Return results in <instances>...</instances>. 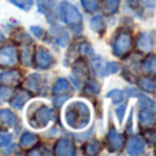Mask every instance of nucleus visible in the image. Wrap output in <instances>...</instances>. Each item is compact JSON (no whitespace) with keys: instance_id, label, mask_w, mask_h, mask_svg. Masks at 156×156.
Listing matches in <instances>:
<instances>
[{"instance_id":"obj_26","label":"nucleus","mask_w":156,"mask_h":156,"mask_svg":"<svg viewBox=\"0 0 156 156\" xmlns=\"http://www.w3.org/2000/svg\"><path fill=\"white\" fill-rule=\"evenodd\" d=\"M90 27L94 32H103L104 30V21L100 15H96L90 19Z\"/></svg>"},{"instance_id":"obj_35","label":"nucleus","mask_w":156,"mask_h":156,"mask_svg":"<svg viewBox=\"0 0 156 156\" xmlns=\"http://www.w3.org/2000/svg\"><path fill=\"white\" fill-rule=\"evenodd\" d=\"M67 99H69V94H56V97L54 99V104L56 107H60Z\"/></svg>"},{"instance_id":"obj_1","label":"nucleus","mask_w":156,"mask_h":156,"mask_svg":"<svg viewBox=\"0 0 156 156\" xmlns=\"http://www.w3.org/2000/svg\"><path fill=\"white\" fill-rule=\"evenodd\" d=\"M66 123L74 130H82L90 122V110L82 101H74L67 105L65 112Z\"/></svg>"},{"instance_id":"obj_38","label":"nucleus","mask_w":156,"mask_h":156,"mask_svg":"<svg viewBox=\"0 0 156 156\" xmlns=\"http://www.w3.org/2000/svg\"><path fill=\"white\" fill-rule=\"evenodd\" d=\"M30 29H32L33 34H34L37 38H40L41 36H43V29H41V27H38V26H32Z\"/></svg>"},{"instance_id":"obj_23","label":"nucleus","mask_w":156,"mask_h":156,"mask_svg":"<svg viewBox=\"0 0 156 156\" xmlns=\"http://www.w3.org/2000/svg\"><path fill=\"white\" fill-rule=\"evenodd\" d=\"M100 92V85L97 81L94 80H88L85 83V86H83V93L85 94H97Z\"/></svg>"},{"instance_id":"obj_37","label":"nucleus","mask_w":156,"mask_h":156,"mask_svg":"<svg viewBox=\"0 0 156 156\" xmlns=\"http://www.w3.org/2000/svg\"><path fill=\"white\" fill-rule=\"evenodd\" d=\"M144 136H145V138H147V141H148V143L149 144H154L155 143V138H156V134H155V132H154V130H147V132H145V134H144Z\"/></svg>"},{"instance_id":"obj_2","label":"nucleus","mask_w":156,"mask_h":156,"mask_svg":"<svg viewBox=\"0 0 156 156\" xmlns=\"http://www.w3.org/2000/svg\"><path fill=\"white\" fill-rule=\"evenodd\" d=\"M59 10L62 19L69 25V27L74 33L82 32V15L73 4H70L69 2H62Z\"/></svg>"},{"instance_id":"obj_31","label":"nucleus","mask_w":156,"mask_h":156,"mask_svg":"<svg viewBox=\"0 0 156 156\" xmlns=\"http://www.w3.org/2000/svg\"><path fill=\"white\" fill-rule=\"evenodd\" d=\"M12 4H15L16 7H19L21 10H30L33 5V0H10Z\"/></svg>"},{"instance_id":"obj_33","label":"nucleus","mask_w":156,"mask_h":156,"mask_svg":"<svg viewBox=\"0 0 156 156\" xmlns=\"http://www.w3.org/2000/svg\"><path fill=\"white\" fill-rule=\"evenodd\" d=\"M11 94H12V89L10 86H5V85L0 86V100H7Z\"/></svg>"},{"instance_id":"obj_30","label":"nucleus","mask_w":156,"mask_h":156,"mask_svg":"<svg viewBox=\"0 0 156 156\" xmlns=\"http://www.w3.org/2000/svg\"><path fill=\"white\" fill-rule=\"evenodd\" d=\"M119 71V65L115 62H110L105 65V69L103 70V76H110V74H115Z\"/></svg>"},{"instance_id":"obj_29","label":"nucleus","mask_w":156,"mask_h":156,"mask_svg":"<svg viewBox=\"0 0 156 156\" xmlns=\"http://www.w3.org/2000/svg\"><path fill=\"white\" fill-rule=\"evenodd\" d=\"M107 97L112 99L114 103H121L123 101V92L119 90V89H114V90H110L107 93Z\"/></svg>"},{"instance_id":"obj_24","label":"nucleus","mask_w":156,"mask_h":156,"mask_svg":"<svg viewBox=\"0 0 156 156\" xmlns=\"http://www.w3.org/2000/svg\"><path fill=\"white\" fill-rule=\"evenodd\" d=\"M100 149H101V145H100V143H99V141H94V140L89 141V143L86 144L85 147H83V152H85L86 155H90V156L97 155L100 152Z\"/></svg>"},{"instance_id":"obj_14","label":"nucleus","mask_w":156,"mask_h":156,"mask_svg":"<svg viewBox=\"0 0 156 156\" xmlns=\"http://www.w3.org/2000/svg\"><path fill=\"white\" fill-rule=\"evenodd\" d=\"M138 122L141 127L151 129L155 125V112L151 110H141L138 114Z\"/></svg>"},{"instance_id":"obj_3","label":"nucleus","mask_w":156,"mask_h":156,"mask_svg":"<svg viewBox=\"0 0 156 156\" xmlns=\"http://www.w3.org/2000/svg\"><path fill=\"white\" fill-rule=\"evenodd\" d=\"M55 118V112L52 108L47 107V105H40L38 108H36L33 115L29 118V122L33 127L37 129H44L47 127L51 121Z\"/></svg>"},{"instance_id":"obj_34","label":"nucleus","mask_w":156,"mask_h":156,"mask_svg":"<svg viewBox=\"0 0 156 156\" xmlns=\"http://www.w3.org/2000/svg\"><path fill=\"white\" fill-rule=\"evenodd\" d=\"M92 70L94 71V73H97L99 76H103V73H101V60L99 59V58H96V59L92 62Z\"/></svg>"},{"instance_id":"obj_28","label":"nucleus","mask_w":156,"mask_h":156,"mask_svg":"<svg viewBox=\"0 0 156 156\" xmlns=\"http://www.w3.org/2000/svg\"><path fill=\"white\" fill-rule=\"evenodd\" d=\"M140 97V105L145 110H151V111H155V101L152 99H149L148 96H138Z\"/></svg>"},{"instance_id":"obj_19","label":"nucleus","mask_w":156,"mask_h":156,"mask_svg":"<svg viewBox=\"0 0 156 156\" xmlns=\"http://www.w3.org/2000/svg\"><path fill=\"white\" fill-rule=\"evenodd\" d=\"M143 70L145 71L147 74H151L154 76L156 71V56L154 54H148L147 58L143 62Z\"/></svg>"},{"instance_id":"obj_39","label":"nucleus","mask_w":156,"mask_h":156,"mask_svg":"<svg viewBox=\"0 0 156 156\" xmlns=\"http://www.w3.org/2000/svg\"><path fill=\"white\" fill-rule=\"evenodd\" d=\"M126 93H130L129 96H133V97H138V96H140V92H138L137 89H133V88L127 89V90H126Z\"/></svg>"},{"instance_id":"obj_7","label":"nucleus","mask_w":156,"mask_h":156,"mask_svg":"<svg viewBox=\"0 0 156 156\" xmlns=\"http://www.w3.org/2000/svg\"><path fill=\"white\" fill-rule=\"evenodd\" d=\"M76 154V147L70 138H60L55 144V155L58 156H71Z\"/></svg>"},{"instance_id":"obj_17","label":"nucleus","mask_w":156,"mask_h":156,"mask_svg":"<svg viewBox=\"0 0 156 156\" xmlns=\"http://www.w3.org/2000/svg\"><path fill=\"white\" fill-rule=\"evenodd\" d=\"M71 90V85L69 82V80L66 78H59L55 82L54 88H52V93L54 94H62V93H69Z\"/></svg>"},{"instance_id":"obj_36","label":"nucleus","mask_w":156,"mask_h":156,"mask_svg":"<svg viewBox=\"0 0 156 156\" xmlns=\"http://www.w3.org/2000/svg\"><path fill=\"white\" fill-rule=\"evenodd\" d=\"M125 111H126V103H123V104H121L118 108H116V116H118L119 122H122V121H123Z\"/></svg>"},{"instance_id":"obj_6","label":"nucleus","mask_w":156,"mask_h":156,"mask_svg":"<svg viewBox=\"0 0 156 156\" xmlns=\"http://www.w3.org/2000/svg\"><path fill=\"white\" fill-rule=\"evenodd\" d=\"M34 62L38 69L47 70V69H49L51 66H54L55 59L49 51H47V49H44V48H37V51L34 52Z\"/></svg>"},{"instance_id":"obj_27","label":"nucleus","mask_w":156,"mask_h":156,"mask_svg":"<svg viewBox=\"0 0 156 156\" xmlns=\"http://www.w3.org/2000/svg\"><path fill=\"white\" fill-rule=\"evenodd\" d=\"M12 136L8 130H0V148H5L7 145H10Z\"/></svg>"},{"instance_id":"obj_12","label":"nucleus","mask_w":156,"mask_h":156,"mask_svg":"<svg viewBox=\"0 0 156 156\" xmlns=\"http://www.w3.org/2000/svg\"><path fill=\"white\" fill-rule=\"evenodd\" d=\"M51 34L54 36L55 41L58 45L66 47L69 44V32L62 26H52L51 27Z\"/></svg>"},{"instance_id":"obj_25","label":"nucleus","mask_w":156,"mask_h":156,"mask_svg":"<svg viewBox=\"0 0 156 156\" xmlns=\"http://www.w3.org/2000/svg\"><path fill=\"white\" fill-rule=\"evenodd\" d=\"M81 4L82 7L85 8L86 12H97L100 8V4H99V0H81Z\"/></svg>"},{"instance_id":"obj_9","label":"nucleus","mask_w":156,"mask_h":156,"mask_svg":"<svg viewBox=\"0 0 156 156\" xmlns=\"http://www.w3.org/2000/svg\"><path fill=\"white\" fill-rule=\"evenodd\" d=\"M21 73L18 70H7L0 73V83L5 86H14L21 82Z\"/></svg>"},{"instance_id":"obj_18","label":"nucleus","mask_w":156,"mask_h":156,"mask_svg":"<svg viewBox=\"0 0 156 156\" xmlns=\"http://www.w3.org/2000/svg\"><path fill=\"white\" fill-rule=\"evenodd\" d=\"M137 47L144 52H149L152 51V40L149 37L148 33H141L137 38Z\"/></svg>"},{"instance_id":"obj_32","label":"nucleus","mask_w":156,"mask_h":156,"mask_svg":"<svg viewBox=\"0 0 156 156\" xmlns=\"http://www.w3.org/2000/svg\"><path fill=\"white\" fill-rule=\"evenodd\" d=\"M78 49H80V54L83 55V56H93V48L90 47V44L82 43V44H80Z\"/></svg>"},{"instance_id":"obj_13","label":"nucleus","mask_w":156,"mask_h":156,"mask_svg":"<svg viewBox=\"0 0 156 156\" xmlns=\"http://www.w3.org/2000/svg\"><path fill=\"white\" fill-rule=\"evenodd\" d=\"M43 85V78L38 73H33V74H29L25 80V86L29 89L30 92L33 93H38L40 92V88Z\"/></svg>"},{"instance_id":"obj_20","label":"nucleus","mask_w":156,"mask_h":156,"mask_svg":"<svg viewBox=\"0 0 156 156\" xmlns=\"http://www.w3.org/2000/svg\"><path fill=\"white\" fill-rule=\"evenodd\" d=\"M119 3H121V0H101V8L104 14H107V15L115 14L118 11Z\"/></svg>"},{"instance_id":"obj_10","label":"nucleus","mask_w":156,"mask_h":156,"mask_svg":"<svg viewBox=\"0 0 156 156\" xmlns=\"http://www.w3.org/2000/svg\"><path fill=\"white\" fill-rule=\"evenodd\" d=\"M144 141L141 140L140 137H130L126 143V154L127 155H141L144 152Z\"/></svg>"},{"instance_id":"obj_16","label":"nucleus","mask_w":156,"mask_h":156,"mask_svg":"<svg viewBox=\"0 0 156 156\" xmlns=\"http://www.w3.org/2000/svg\"><path fill=\"white\" fill-rule=\"evenodd\" d=\"M29 99H30L29 92L21 90V92L14 94V97L11 99V105H12L14 108H16V110H21V108L25 105V103H26Z\"/></svg>"},{"instance_id":"obj_15","label":"nucleus","mask_w":156,"mask_h":156,"mask_svg":"<svg viewBox=\"0 0 156 156\" xmlns=\"http://www.w3.org/2000/svg\"><path fill=\"white\" fill-rule=\"evenodd\" d=\"M38 143V136H36L34 133L25 132L21 136V147L23 149H30Z\"/></svg>"},{"instance_id":"obj_22","label":"nucleus","mask_w":156,"mask_h":156,"mask_svg":"<svg viewBox=\"0 0 156 156\" xmlns=\"http://www.w3.org/2000/svg\"><path fill=\"white\" fill-rule=\"evenodd\" d=\"M37 3V8L41 14H47L55 7L56 0H36Z\"/></svg>"},{"instance_id":"obj_11","label":"nucleus","mask_w":156,"mask_h":156,"mask_svg":"<svg viewBox=\"0 0 156 156\" xmlns=\"http://www.w3.org/2000/svg\"><path fill=\"white\" fill-rule=\"evenodd\" d=\"M0 121L7 127H18L19 126V118L12 112L11 110L3 108L0 110Z\"/></svg>"},{"instance_id":"obj_5","label":"nucleus","mask_w":156,"mask_h":156,"mask_svg":"<svg viewBox=\"0 0 156 156\" xmlns=\"http://www.w3.org/2000/svg\"><path fill=\"white\" fill-rule=\"evenodd\" d=\"M18 63L16 48L14 45H4L0 48V67H12Z\"/></svg>"},{"instance_id":"obj_21","label":"nucleus","mask_w":156,"mask_h":156,"mask_svg":"<svg viewBox=\"0 0 156 156\" xmlns=\"http://www.w3.org/2000/svg\"><path fill=\"white\" fill-rule=\"evenodd\" d=\"M155 81L149 77H143L138 80V86H140L143 90H145L147 93H154L155 92Z\"/></svg>"},{"instance_id":"obj_8","label":"nucleus","mask_w":156,"mask_h":156,"mask_svg":"<svg viewBox=\"0 0 156 156\" xmlns=\"http://www.w3.org/2000/svg\"><path fill=\"white\" fill-rule=\"evenodd\" d=\"M107 144L111 152H118L123 147V136L119 134L115 129H111L107 134Z\"/></svg>"},{"instance_id":"obj_4","label":"nucleus","mask_w":156,"mask_h":156,"mask_svg":"<svg viewBox=\"0 0 156 156\" xmlns=\"http://www.w3.org/2000/svg\"><path fill=\"white\" fill-rule=\"evenodd\" d=\"M133 47V36L127 30H122L118 36L115 37L112 44V51L114 55H116L118 58H125Z\"/></svg>"}]
</instances>
